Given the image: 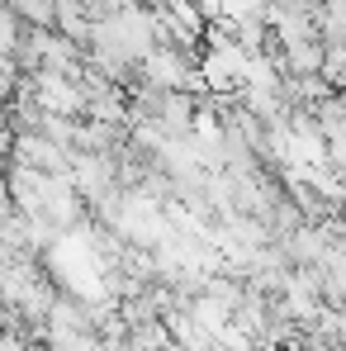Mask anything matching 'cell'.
<instances>
[{"mask_svg": "<svg viewBox=\"0 0 346 351\" xmlns=\"http://www.w3.org/2000/svg\"><path fill=\"white\" fill-rule=\"evenodd\" d=\"M133 5H152V10H162V5H166V0H133Z\"/></svg>", "mask_w": 346, "mask_h": 351, "instance_id": "2", "label": "cell"}, {"mask_svg": "<svg viewBox=\"0 0 346 351\" xmlns=\"http://www.w3.org/2000/svg\"><path fill=\"white\" fill-rule=\"evenodd\" d=\"M10 162L19 167H34V171H48V176H71V152L58 147L53 138L43 133H10Z\"/></svg>", "mask_w": 346, "mask_h": 351, "instance_id": "1", "label": "cell"}]
</instances>
